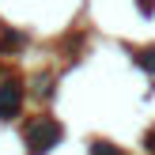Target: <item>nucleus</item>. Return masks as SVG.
Listing matches in <instances>:
<instances>
[{
    "label": "nucleus",
    "instance_id": "7ed1b4c3",
    "mask_svg": "<svg viewBox=\"0 0 155 155\" xmlns=\"http://www.w3.org/2000/svg\"><path fill=\"white\" fill-rule=\"evenodd\" d=\"M91 155H121V151L114 148V144H106V140H95L91 144Z\"/></svg>",
    "mask_w": 155,
    "mask_h": 155
},
{
    "label": "nucleus",
    "instance_id": "20e7f679",
    "mask_svg": "<svg viewBox=\"0 0 155 155\" xmlns=\"http://www.w3.org/2000/svg\"><path fill=\"white\" fill-rule=\"evenodd\" d=\"M140 64L155 72V45H151V49H140Z\"/></svg>",
    "mask_w": 155,
    "mask_h": 155
},
{
    "label": "nucleus",
    "instance_id": "39448f33",
    "mask_svg": "<svg viewBox=\"0 0 155 155\" xmlns=\"http://www.w3.org/2000/svg\"><path fill=\"white\" fill-rule=\"evenodd\" d=\"M144 144H148V151H155V129H151L148 136H144Z\"/></svg>",
    "mask_w": 155,
    "mask_h": 155
},
{
    "label": "nucleus",
    "instance_id": "f03ea898",
    "mask_svg": "<svg viewBox=\"0 0 155 155\" xmlns=\"http://www.w3.org/2000/svg\"><path fill=\"white\" fill-rule=\"evenodd\" d=\"M19 102H23L19 83H4L0 87V117H15L19 114Z\"/></svg>",
    "mask_w": 155,
    "mask_h": 155
},
{
    "label": "nucleus",
    "instance_id": "f257e3e1",
    "mask_svg": "<svg viewBox=\"0 0 155 155\" xmlns=\"http://www.w3.org/2000/svg\"><path fill=\"white\" fill-rule=\"evenodd\" d=\"M57 140H61V125L53 117H38L34 125H30V133H27L30 155H45L49 148H57Z\"/></svg>",
    "mask_w": 155,
    "mask_h": 155
}]
</instances>
